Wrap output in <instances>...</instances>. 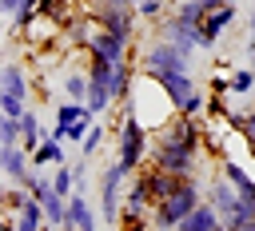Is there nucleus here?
Masks as SVG:
<instances>
[{
    "label": "nucleus",
    "mask_w": 255,
    "mask_h": 231,
    "mask_svg": "<svg viewBox=\"0 0 255 231\" xmlns=\"http://www.w3.org/2000/svg\"><path fill=\"white\" fill-rule=\"evenodd\" d=\"M199 155H203V147H199V143L175 139V135H167V131H159V135L151 139V151H147V159H151L155 167L175 171V175H195Z\"/></svg>",
    "instance_id": "obj_3"
},
{
    "label": "nucleus",
    "mask_w": 255,
    "mask_h": 231,
    "mask_svg": "<svg viewBox=\"0 0 255 231\" xmlns=\"http://www.w3.org/2000/svg\"><path fill=\"white\" fill-rule=\"evenodd\" d=\"M128 171L120 167V159H112L104 171H100V219L104 227H116L120 231V215H124V191H128Z\"/></svg>",
    "instance_id": "obj_4"
},
{
    "label": "nucleus",
    "mask_w": 255,
    "mask_h": 231,
    "mask_svg": "<svg viewBox=\"0 0 255 231\" xmlns=\"http://www.w3.org/2000/svg\"><path fill=\"white\" fill-rule=\"evenodd\" d=\"M92 20H96V28H108L116 36H124V40H135V28H139V12L135 8H120V4H96Z\"/></svg>",
    "instance_id": "obj_6"
},
{
    "label": "nucleus",
    "mask_w": 255,
    "mask_h": 231,
    "mask_svg": "<svg viewBox=\"0 0 255 231\" xmlns=\"http://www.w3.org/2000/svg\"><path fill=\"white\" fill-rule=\"evenodd\" d=\"M175 231H227V223H223V215L215 211V203L203 199V203H199V207H195Z\"/></svg>",
    "instance_id": "obj_12"
},
{
    "label": "nucleus",
    "mask_w": 255,
    "mask_h": 231,
    "mask_svg": "<svg viewBox=\"0 0 255 231\" xmlns=\"http://www.w3.org/2000/svg\"><path fill=\"white\" fill-rule=\"evenodd\" d=\"M231 231H255V215H251L247 223H239V227H231Z\"/></svg>",
    "instance_id": "obj_28"
},
{
    "label": "nucleus",
    "mask_w": 255,
    "mask_h": 231,
    "mask_svg": "<svg viewBox=\"0 0 255 231\" xmlns=\"http://www.w3.org/2000/svg\"><path fill=\"white\" fill-rule=\"evenodd\" d=\"M88 72H68L64 76V100H80V104H88Z\"/></svg>",
    "instance_id": "obj_18"
},
{
    "label": "nucleus",
    "mask_w": 255,
    "mask_h": 231,
    "mask_svg": "<svg viewBox=\"0 0 255 231\" xmlns=\"http://www.w3.org/2000/svg\"><path fill=\"white\" fill-rule=\"evenodd\" d=\"M203 199H207V183H203L199 175H187L179 191H171L167 199L151 203V231H175Z\"/></svg>",
    "instance_id": "obj_1"
},
{
    "label": "nucleus",
    "mask_w": 255,
    "mask_h": 231,
    "mask_svg": "<svg viewBox=\"0 0 255 231\" xmlns=\"http://www.w3.org/2000/svg\"><path fill=\"white\" fill-rule=\"evenodd\" d=\"M28 108H32V104H24V100H16V96H4V92H0V116H12V119H20Z\"/></svg>",
    "instance_id": "obj_22"
},
{
    "label": "nucleus",
    "mask_w": 255,
    "mask_h": 231,
    "mask_svg": "<svg viewBox=\"0 0 255 231\" xmlns=\"http://www.w3.org/2000/svg\"><path fill=\"white\" fill-rule=\"evenodd\" d=\"M235 16H239V8H235V4H223V8L207 12V16H203V24H199V32H203V48H199V52H215V44L227 36V28L235 24Z\"/></svg>",
    "instance_id": "obj_9"
},
{
    "label": "nucleus",
    "mask_w": 255,
    "mask_h": 231,
    "mask_svg": "<svg viewBox=\"0 0 255 231\" xmlns=\"http://www.w3.org/2000/svg\"><path fill=\"white\" fill-rule=\"evenodd\" d=\"M0 92H4V96H16V100H24V104H32V76H28V68H24L20 60H8V64H4Z\"/></svg>",
    "instance_id": "obj_11"
},
{
    "label": "nucleus",
    "mask_w": 255,
    "mask_h": 231,
    "mask_svg": "<svg viewBox=\"0 0 255 231\" xmlns=\"http://www.w3.org/2000/svg\"><path fill=\"white\" fill-rule=\"evenodd\" d=\"M219 171L235 183V191L243 195V203H247V207H251V215H255V179H251V171H247L243 163H235V159H223V163H219Z\"/></svg>",
    "instance_id": "obj_13"
},
{
    "label": "nucleus",
    "mask_w": 255,
    "mask_h": 231,
    "mask_svg": "<svg viewBox=\"0 0 255 231\" xmlns=\"http://www.w3.org/2000/svg\"><path fill=\"white\" fill-rule=\"evenodd\" d=\"M155 36H163V40L179 44L187 56H195V52L203 48V32H199V24H187V20H179L175 12H167V16L155 24Z\"/></svg>",
    "instance_id": "obj_7"
},
{
    "label": "nucleus",
    "mask_w": 255,
    "mask_h": 231,
    "mask_svg": "<svg viewBox=\"0 0 255 231\" xmlns=\"http://www.w3.org/2000/svg\"><path fill=\"white\" fill-rule=\"evenodd\" d=\"M44 135H48V131L40 127V116H36V112L28 108V112L20 116V143H24L28 151H36V147L44 143Z\"/></svg>",
    "instance_id": "obj_15"
},
{
    "label": "nucleus",
    "mask_w": 255,
    "mask_h": 231,
    "mask_svg": "<svg viewBox=\"0 0 255 231\" xmlns=\"http://www.w3.org/2000/svg\"><path fill=\"white\" fill-rule=\"evenodd\" d=\"M147 151H151V135H147L143 119H139L131 108H124V119H120V127H116V159H120V167H124L128 175H135V171L143 167Z\"/></svg>",
    "instance_id": "obj_2"
},
{
    "label": "nucleus",
    "mask_w": 255,
    "mask_h": 231,
    "mask_svg": "<svg viewBox=\"0 0 255 231\" xmlns=\"http://www.w3.org/2000/svg\"><path fill=\"white\" fill-rule=\"evenodd\" d=\"M0 167H4V179L8 183H20L36 163H32V151L24 143H0Z\"/></svg>",
    "instance_id": "obj_10"
},
{
    "label": "nucleus",
    "mask_w": 255,
    "mask_h": 231,
    "mask_svg": "<svg viewBox=\"0 0 255 231\" xmlns=\"http://www.w3.org/2000/svg\"><path fill=\"white\" fill-rule=\"evenodd\" d=\"M32 163L36 167H56V163H68V151H64V139H56L52 131L44 135V143L32 151Z\"/></svg>",
    "instance_id": "obj_14"
},
{
    "label": "nucleus",
    "mask_w": 255,
    "mask_h": 231,
    "mask_svg": "<svg viewBox=\"0 0 255 231\" xmlns=\"http://www.w3.org/2000/svg\"><path fill=\"white\" fill-rule=\"evenodd\" d=\"M207 92H211V96H223V100H227V96H231V76H211Z\"/></svg>",
    "instance_id": "obj_25"
},
{
    "label": "nucleus",
    "mask_w": 255,
    "mask_h": 231,
    "mask_svg": "<svg viewBox=\"0 0 255 231\" xmlns=\"http://www.w3.org/2000/svg\"><path fill=\"white\" fill-rule=\"evenodd\" d=\"M100 143H104V123L96 119V123H92V131L84 135V143L76 147V155H84V159H92V155L100 151Z\"/></svg>",
    "instance_id": "obj_21"
},
{
    "label": "nucleus",
    "mask_w": 255,
    "mask_h": 231,
    "mask_svg": "<svg viewBox=\"0 0 255 231\" xmlns=\"http://www.w3.org/2000/svg\"><path fill=\"white\" fill-rule=\"evenodd\" d=\"M40 203H44L48 227H52V231H60V227L68 223V195H60V191L52 187V195H48V199H40Z\"/></svg>",
    "instance_id": "obj_16"
},
{
    "label": "nucleus",
    "mask_w": 255,
    "mask_h": 231,
    "mask_svg": "<svg viewBox=\"0 0 255 231\" xmlns=\"http://www.w3.org/2000/svg\"><path fill=\"white\" fill-rule=\"evenodd\" d=\"M139 72H191V56H187L179 44L155 36V40H147L143 52H139Z\"/></svg>",
    "instance_id": "obj_5"
},
{
    "label": "nucleus",
    "mask_w": 255,
    "mask_h": 231,
    "mask_svg": "<svg viewBox=\"0 0 255 231\" xmlns=\"http://www.w3.org/2000/svg\"><path fill=\"white\" fill-rule=\"evenodd\" d=\"M231 96L235 100H255V72H251V64L231 68Z\"/></svg>",
    "instance_id": "obj_17"
},
{
    "label": "nucleus",
    "mask_w": 255,
    "mask_h": 231,
    "mask_svg": "<svg viewBox=\"0 0 255 231\" xmlns=\"http://www.w3.org/2000/svg\"><path fill=\"white\" fill-rule=\"evenodd\" d=\"M0 143H20V119L0 116Z\"/></svg>",
    "instance_id": "obj_23"
},
{
    "label": "nucleus",
    "mask_w": 255,
    "mask_h": 231,
    "mask_svg": "<svg viewBox=\"0 0 255 231\" xmlns=\"http://www.w3.org/2000/svg\"><path fill=\"white\" fill-rule=\"evenodd\" d=\"M167 4H171V0H135V12H139V20L159 24V20L167 16Z\"/></svg>",
    "instance_id": "obj_20"
},
{
    "label": "nucleus",
    "mask_w": 255,
    "mask_h": 231,
    "mask_svg": "<svg viewBox=\"0 0 255 231\" xmlns=\"http://www.w3.org/2000/svg\"><path fill=\"white\" fill-rule=\"evenodd\" d=\"M247 52H255V8L247 12Z\"/></svg>",
    "instance_id": "obj_26"
},
{
    "label": "nucleus",
    "mask_w": 255,
    "mask_h": 231,
    "mask_svg": "<svg viewBox=\"0 0 255 231\" xmlns=\"http://www.w3.org/2000/svg\"><path fill=\"white\" fill-rule=\"evenodd\" d=\"M120 231H151V219H135V223H124Z\"/></svg>",
    "instance_id": "obj_27"
},
{
    "label": "nucleus",
    "mask_w": 255,
    "mask_h": 231,
    "mask_svg": "<svg viewBox=\"0 0 255 231\" xmlns=\"http://www.w3.org/2000/svg\"><path fill=\"white\" fill-rule=\"evenodd\" d=\"M28 195H32V191H28L24 183H8V179H4V211H20V207L28 203Z\"/></svg>",
    "instance_id": "obj_19"
},
{
    "label": "nucleus",
    "mask_w": 255,
    "mask_h": 231,
    "mask_svg": "<svg viewBox=\"0 0 255 231\" xmlns=\"http://www.w3.org/2000/svg\"><path fill=\"white\" fill-rule=\"evenodd\" d=\"M247 64H251V72H255V52H251V56H247Z\"/></svg>",
    "instance_id": "obj_29"
},
{
    "label": "nucleus",
    "mask_w": 255,
    "mask_h": 231,
    "mask_svg": "<svg viewBox=\"0 0 255 231\" xmlns=\"http://www.w3.org/2000/svg\"><path fill=\"white\" fill-rule=\"evenodd\" d=\"M131 44H135V40H124V36H116V32H108V28H96L84 52H96V56H104V60H112V64H124V60H131Z\"/></svg>",
    "instance_id": "obj_8"
},
{
    "label": "nucleus",
    "mask_w": 255,
    "mask_h": 231,
    "mask_svg": "<svg viewBox=\"0 0 255 231\" xmlns=\"http://www.w3.org/2000/svg\"><path fill=\"white\" fill-rule=\"evenodd\" d=\"M251 8H255V0H251Z\"/></svg>",
    "instance_id": "obj_30"
},
{
    "label": "nucleus",
    "mask_w": 255,
    "mask_h": 231,
    "mask_svg": "<svg viewBox=\"0 0 255 231\" xmlns=\"http://www.w3.org/2000/svg\"><path fill=\"white\" fill-rule=\"evenodd\" d=\"M239 135L247 139V151L255 155V108H247V116H243V127H239Z\"/></svg>",
    "instance_id": "obj_24"
}]
</instances>
